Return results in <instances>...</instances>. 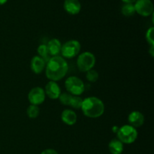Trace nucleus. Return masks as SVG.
<instances>
[{
    "instance_id": "1",
    "label": "nucleus",
    "mask_w": 154,
    "mask_h": 154,
    "mask_svg": "<svg viewBox=\"0 0 154 154\" xmlns=\"http://www.w3.org/2000/svg\"><path fill=\"white\" fill-rule=\"evenodd\" d=\"M69 71V65L67 61L61 56L52 57L45 67V75L47 78L52 81H60L63 79Z\"/></svg>"
},
{
    "instance_id": "2",
    "label": "nucleus",
    "mask_w": 154,
    "mask_h": 154,
    "mask_svg": "<svg viewBox=\"0 0 154 154\" xmlns=\"http://www.w3.org/2000/svg\"><path fill=\"white\" fill-rule=\"evenodd\" d=\"M81 109L86 117L98 118L105 112V105L100 99L92 96L83 99Z\"/></svg>"
},
{
    "instance_id": "3",
    "label": "nucleus",
    "mask_w": 154,
    "mask_h": 154,
    "mask_svg": "<svg viewBox=\"0 0 154 154\" xmlns=\"http://www.w3.org/2000/svg\"><path fill=\"white\" fill-rule=\"evenodd\" d=\"M138 135L136 128L129 124L121 126L117 132V139L120 140L123 144H130L135 142L138 138Z\"/></svg>"
},
{
    "instance_id": "4",
    "label": "nucleus",
    "mask_w": 154,
    "mask_h": 154,
    "mask_svg": "<svg viewBox=\"0 0 154 154\" xmlns=\"http://www.w3.org/2000/svg\"><path fill=\"white\" fill-rule=\"evenodd\" d=\"M65 87L72 96H81L85 90L84 81L76 76L69 77L65 81Z\"/></svg>"
},
{
    "instance_id": "5",
    "label": "nucleus",
    "mask_w": 154,
    "mask_h": 154,
    "mask_svg": "<svg viewBox=\"0 0 154 154\" xmlns=\"http://www.w3.org/2000/svg\"><path fill=\"white\" fill-rule=\"evenodd\" d=\"M96 57L89 51H85L78 55L77 59V66L80 72H87L93 69L96 64Z\"/></svg>"
},
{
    "instance_id": "6",
    "label": "nucleus",
    "mask_w": 154,
    "mask_h": 154,
    "mask_svg": "<svg viewBox=\"0 0 154 154\" xmlns=\"http://www.w3.org/2000/svg\"><path fill=\"white\" fill-rule=\"evenodd\" d=\"M81 45L78 41L69 40L62 45L61 57L64 59H72L79 55Z\"/></svg>"
},
{
    "instance_id": "7",
    "label": "nucleus",
    "mask_w": 154,
    "mask_h": 154,
    "mask_svg": "<svg viewBox=\"0 0 154 154\" xmlns=\"http://www.w3.org/2000/svg\"><path fill=\"white\" fill-rule=\"evenodd\" d=\"M134 7L135 12L142 17H148L153 14V4L151 0H137Z\"/></svg>"
},
{
    "instance_id": "8",
    "label": "nucleus",
    "mask_w": 154,
    "mask_h": 154,
    "mask_svg": "<svg viewBox=\"0 0 154 154\" xmlns=\"http://www.w3.org/2000/svg\"><path fill=\"white\" fill-rule=\"evenodd\" d=\"M45 98L46 95H45V90L40 87H34L28 93V100L30 105L38 106L45 102Z\"/></svg>"
},
{
    "instance_id": "9",
    "label": "nucleus",
    "mask_w": 154,
    "mask_h": 154,
    "mask_svg": "<svg viewBox=\"0 0 154 154\" xmlns=\"http://www.w3.org/2000/svg\"><path fill=\"white\" fill-rule=\"evenodd\" d=\"M44 90H45V95L53 100L58 99L62 93L61 89H60V87L58 85V84L55 81H50L46 84Z\"/></svg>"
},
{
    "instance_id": "10",
    "label": "nucleus",
    "mask_w": 154,
    "mask_h": 154,
    "mask_svg": "<svg viewBox=\"0 0 154 154\" xmlns=\"http://www.w3.org/2000/svg\"><path fill=\"white\" fill-rule=\"evenodd\" d=\"M128 122L129 125L133 127H141L144 123V116L138 111H132L128 116Z\"/></svg>"
},
{
    "instance_id": "11",
    "label": "nucleus",
    "mask_w": 154,
    "mask_h": 154,
    "mask_svg": "<svg viewBox=\"0 0 154 154\" xmlns=\"http://www.w3.org/2000/svg\"><path fill=\"white\" fill-rule=\"evenodd\" d=\"M63 7L68 14L72 15L78 14L81 10V4L79 0H65Z\"/></svg>"
},
{
    "instance_id": "12",
    "label": "nucleus",
    "mask_w": 154,
    "mask_h": 154,
    "mask_svg": "<svg viewBox=\"0 0 154 154\" xmlns=\"http://www.w3.org/2000/svg\"><path fill=\"white\" fill-rule=\"evenodd\" d=\"M46 67V62L39 56H35L32 57L30 63V68L35 74H41Z\"/></svg>"
},
{
    "instance_id": "13",
    "label": "nucleus",
    "mask_w": 154,
    "mask_h": 154,
    "mask_svg": "<svg viewBox=\"0 0 154 154\" xmlns=\"http://www.w3.org/2000/svg\"><path fill=\"white\" fill-rule=\"evenodd\" d=\"M77 117L76 113L71 109H66L62 112L61 114V120L65 124L68 126H73L76 123Z\"/></svg>"
},
{
    "instance_id": "14",
    "label": "nucleus",
    "mask_w": 154,
    "mask_h": 154,
    "mask_svg": "<svg viewBox=\"0 0 154 154\" xmlns=\"http://www.w3.org/2000/svg\"><path fill=\"white\" fill-rule=\"evenodd\" d=\"M47 48L48 51L51 57H56V56H60L61 52L62 45L60 43V41L57 38H52L48 42Z\"/></svg>"
},
{
    "instance_id": "15",
    "label": "nucleus",
    "mask_w": 154,
    "mask_h": 154,
    "mask_svg": "<svg viewBox=\"0 0 154 154\" xmlns=\"http://www.w3.org/2000/svg\"><path fill=\"white\" fill-rule=\"evenodd\" d=\"M108 150L111 154H122L124 150L123 144L117 138L112 139L108 144Z\"/></svg>"
},
{
    "instance_id": "16",
    "label": "nucleus",
    "mask_w": 154,
    "mask_h": 154,
    "mask_svg": "<svg viewBox=\"0 0 154 154\" xmlns=\"http://www.w3.org/2000/svg\"><path fill=\"white\" fill-rule=\"evenodd\" d=\"M37 53L38 56H39L40 57H42L46 63H48V60L51 58V55L49 54L48 51V48H47L46 45H40L38 47L37 49Z\"/></svg>"
},
{
    "instance_id": "17",
    "label": "nucleus",
    "mask_w": 154,
    "mask_h": 154,
    "mask_svg": "<svg viewBox=\"0 0 154 154\" xmlns=\"http://www.w3.org/2000/svg\"><path fill=\"white\" fill-rule=\"evenodd\" d=\"M121 13L123 16L129 17L133 16L135 14V7H134V4H124L122 6L121 8Z\"/></svg>"
},
{
    "instance_id": "18",
    "label": "nucleus",
    "mask_w": 154,
    "mask_h": 154,
    "mask_svg": "<svg viewBox=\"0 0 154 154\" xmlns=\"http://www.w3.org/2000/svg\"><path fill=\"white\" fill-rule=\"evenodd\" d=\"M26 114L29 118L35 119L36 117H38L39 114H40V109L37 105H30L27 108Z\"/></svg>"
},
{
    "instance_id": "19",
    "label": "nucleus",
    "mask_w": 154,
    "mask_h": 154,
    "mask_svg": "<svg viewBox=\"0 0 154 154\" xmlns=\"http://www.w3.org/2000/svg\"><path fill=\"white\" fill-rule=\"evenodd\" d=\"M83 103V99L80 96H72L69 106L75 109H81Z\"/></svg>"
},
{
    "instance_id": "20",
    "label": "nucleus",
    "mask_w": 154,
    "mask_h": 154,
    "mask_svg": "<svg viewBox=\"0 0 154 154\" xmlns=\"http://www.w3.org/2000/svg\"><path fill=\"white\" fill-rule=\"evenodd\" d=\"M72 97V95L66 92V93H61L59 99H60V103L63 104V105H69Z\"/></svg>"
},
{
    "instance_id": "21",
    "label": "nucleus",
    "mask_w": 154,
    "mask_h": 154,
    "mask_svg": "<svg viewBox=\"0 0 154 154\" xmlns=\"http://www.w3.org/2000/svg\"><path fill=\"white\" fill-rule=\"evenodd\" d=\"M99 75L97 71L94 70V69H91L86 72V78H87V81L90 82H96L99 79Z\"/></svg>"
},
{
    "instance_id": "22",
    "label": "nucleus",
    "mask_w": 154,
    "mask_h": 154,
    "mask_svg": "<svg viewBox=\"0 0 154 154\" xmlns=\"http://www.w3.org/2000/svg\"><path fill=\"white\" fill-rule=\"evenodd\" d=\"M153 27H150L146 33V40L147 43L150 45V47H154V40H153Z\"/></svg>"
},
{
    "instance_id": "23",
    "label": "nucleus",
    "mask_w": 154,
    "mask_h": 154,
    "mask_svg": "<svg viewBox=\"0 0 154 154\" xmlns=\"http://www.w3.org/2000/svg\"><path fill=\"white\" fill-rule=\"evenodd\" d=\"M41 154H59L58 152L57 151L54 149H51V148H48L46 149V150H43V151L41 153Z\"/></svg>"
},
{
    "instance_id": "24",
    "label": "nucleus",
    "mask_w": 154,
    "mask_h": 154,
    "mask_svg": "<svg viewBox=\"0 0 154 154\" xmlns=\"http://www.w3.org/2000/svg\"><path fill=\"white\" fill-rule=\"evenodd\" d=\"M125 4H134L137 0H121Z\"/></svg>"
},
{
    "instance_id": "25",
    "label": "nucleus",
    "mask_w": 154,
    "mask_h": 154,
    "mask_svg": "<svg viewBox=\"0 0 154 154\" xmlns=\"http://www.w3.org/2000/svg\"><path fill=\"white\" fill-rule=\"evenodd\" d=\"M118 129H119V128L117 127V126H114V127L112 128V131L114 132H116V133H117V132L118 131Z\"/></svg>"
},
{
    "instance_id": "26",
    "label": "nucleus",
    "mask_w": 154,
    "mask_h": 154,
    "mask_svg": "<svg viewBox=\"0 0 154 154\" xmlns=\"http://www.w3.org/2000/svg\"><path fill=\"white\" fill-rule=\"evenodd\" d=\"M8 2V0H0V5H5Z\"/></svg>"
}]
</instances>
